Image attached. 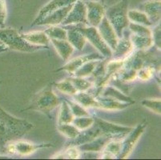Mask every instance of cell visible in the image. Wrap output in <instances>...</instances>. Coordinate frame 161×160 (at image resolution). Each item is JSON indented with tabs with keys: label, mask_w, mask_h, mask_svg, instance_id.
Here are the masks:
<instances>
[{
	"label": "cell",
	"mask_w": 161,
	"mask_h": 160,
	"mask_svg": "<svg viewBox=\"0 0 161 160\" xmlns=\"http://www.w3.org/2000/svg\"><path fill=\"white\" fill-rule=\"evenodd\" d=\"M160 23H157L155 26L154 29L152 30V38L153 40V43H154V47H156L158 50L160 51L161 48V36H160Z\"/></svg>",
	"instance_id": "b9f144b4"
},
{
	"label": "cell",
	"mask_w": 161,
	"mask_h": 160,
	"mask_svg": "<svg viewBox=\"0 0 161 160\" xmlns=\"http://www.w3.org/2000/svg\"><path fill=\"white\" fill-rule=\"evenodd\" d=\"M57 129L63 135L68 139H73L80 134V130L76 128L72 123H63L57 124Z\"/></svg>",
	"instance_id": "d6a6232c"
},
{
	"label": "cell",
	"mask_w": 161,
	"mask_h": 160,
	"mask_svg": "<svg viewBox=\"0 0 161 160\" xmlns=\"http://www.w3.org/2000/svg\"><path fill=\"white\" fill-rule=\"evenodd\" d=\"M0 83H1V81H0Z\"/></svg>",
	"instance_id": "7dc6e473"
},
{
	"label": "cell",
	"mask_w": 161,
	"mask_h": 160,
	"mask_svg": "<svg viewBox=\"0 0 161 160\" xmlns=\"http://www.w3.org/2000/svg\"><path fill=\"white\" fill-rule=\"evenodd\" d=\"M7 18V4L5 0H0V26L3 27Z\"/></svg>",
	"instance_id": "7bdbcfd3"
},
{
	"label": "cell",
	"mask_w": 161,
	"mask_h": 160,
	"mask_svg": "<svg viewBox=\"0 0 161 160\" xmlns=\"http://www.w3.org/2000/svg\"><path fill=\"white\" fill-rule=\"evenodd\" d=\"M54 86L61 93L71 95V96H73V95H75L78 92L76 91L75 88V86H73L72 83L71 82L69 78H67V79H64L62 81L54 83Z\"/></svg>",
	"instance_id": "836d02e7"
},
{
	"label": "cell",
	"mask_w": 161,
	"mask_h": 160,
	"mask_svg": "<svg viewBox=\"0 0 161 160\" xmlns=\"http://www.w3.org/2000/svg\"><path fill=\"white\" fill-rule=\"evenodd\" d=\"M128 27L132 32L133 35L140 36H152V30L149 28V26L130 22Z\"/></svg>",
	"instance_id": "ab89813d"
},
{
	"label": "cell",
	"mask_w": 161,
	"mask_h": 160,
	"mask_svg": "<svg viewBox=\"0 0 161 160\" xmlns=\"http://www.w3.org/2000/svg\"><path fill=\"white\" fill-rule=\"evenodd\" d=\"M66 102L68 103L71 111L75 117H83V116H91L90 113L87 111L85 108L80 105L75 101L69 100V99H65Z\"/></svg>",
	"instance_id": "f35d334b"
},
{
	"label": "cell",
	"mask_w": 161,
	"mask_h": 160,
	"mask_svg": "<svg viewBox=\"0 0 161 160\" xmlns=\"http://www.w3.org/2000/svg\"><path fill=\"white\" fill-rule=\"evenodd\" d=\"M129 39L135 50L147 51L154 47L152 36H140L132 34Z\"/></svg>",
	"instance_id": "484cf974"
},
{
	"label": "cell",
	"mask_w": 161,
	"mask_h": 160,
	"mask_svg": "<svg viewBox=\"0 0 161 160\" xmlns=\"http://www.w3.org/2000/svg\"><path fill=\"white\" fill-rule=\"evenodd\" d=\"M128 0H120L105 11V17L115 30L119 39L124 36V30L128 26Z\"/></svg>",
	"instance_id": "277c9868"
},
{
	"label": "cell",
	"mask_w": 161,
	"mask_h": 160,
	"mask_svg": "<svg viewBox=\"0 0 161 160\" xmlns=\"http://www.w3.org/2000/svg\"><path fill=\"white\" fill-rule=\"evenodd\" d=\"M112 139L105 135H101L88 143L78 146V149L81 153H92V152H101L107 143Z\"/></svg>",
	"instance_id": "2e32d148"
},
{
	"label": "cell",
	"mask_w": 161,
	"mask_h": 160,
	"mask_svg": "<svg viewBox=\"0 0 161 160\" xmlns=\"http://www.w3.org/2000/svg\"><path fill=\"white\" fill-rule=\"evenodd\" d=\"M121 150V140L112 139L102 150L100 158H117Z\"/></svg>",
	"instance_id": "d4e9b609"
},
{
	"label": "cell",
	"mask_w": 161,
	"mask_h": 160,
	"mask_svg": "<svg viewBox=\"0 0 161 160\" xmlns=\"http://www.w3.org/2000/svg\"><path fill=\"white\" fill-rule=\"evenodd\" d=\"M50 42L56 50L58 55L64 61H67L74 52L75 49L67 40L60 39H50Z\"/></svg>",
	"instance_id": "7402d4cb"
},
{
	"label": "cell",
	"mask_w": 161,
	"mask_h": 160,
	"mask_svg": "<svg viewBox=\"0 0 161 160\" xmlns=\"http://www.w3.org/2000/svg\"><path fill=\"white\" fill-rule=\"evenodd\" d=\"M128 18L129 22L131 23L144 25L147 26H153L147 14L143 11H138V10H128Z\"/></svg>",
	"instance_id": "83f0119b"
},
{
	"label": "cell",
	"mask_w": 161,
	"mask_h": 160,
	"mask_svg": "<svg viewBox=\"0 0 161 160\" xmlns=\"http://www.w3.org/2000/svg\"><path fill=\"white\" fill-rule=\"evenodd\" d=\"M1 44H3V43L2 42H0V45H1Z\"/></svg>",
	"instance_id": "bcb514c9"
},
{
	"label": "cell",
	"mask_w": 161,
	"mask_h": 160,
	"mask_svg": "<svg viewBox=\"0 0 161 160\" xmlns=\"http://www.w3.org/2000/svg\"><path fill=\"white\" fill-rule=\"evenodd\" d=\"M101 135H103L102 131L99 129V127H98L97 124L95 123L92 127H89L87 130H81L80 132V134L76 136L75 139H70L69 141H67L66 143L65 146L68 147V146H80V145L84 144V143H87L90 141L93 140V139H96L98 136Z\"/></svg>",
	"instance_id": "8fae6325"
},
{
	"label": "cell",
	"mask_w": 161,
	"mask_h": 160,
	"mask_svg": "<svg viewBox=\"0 0 161 160\" xmlns=\"http://www.w3.org/2000/svg\"><path fill=\"white\" fill-rule=\"evenodd\" d=\"M0 42L7 47L8 49L13 51H21V52H36L43 49H48L47 47L35 46L28 43L25 39H23L21 34L16 29L7 27V28L0 29Z\"/></svg>",
	"instance_id": "3957f363"
},
{
	"label": "cell",
	"mask_w": 161,
	"mask_h": 160,
	"mask_svg": "<svg viewBox=\"0 0 161 160\" xmlns=\"http://www.w3.org/2000/svg\"><path fill=\"white\" fill-rule=\"evenodd\" d=\"M142 105L144 108L151 110L154 113L158 114H161V101L160 99H144L141 102Z\"/></svg>",
	"instance_id": "60d3db41"
},
{
	"label": "cell",
	"mask_w": 161,
	"mask_h": 160,
	"mask_svg": "<svg viewBox=\"0 0 161 160\" xmlns=\"http://www.w3.org/2000/svg\"><path fill=\"white\" fill-rule=\"evenodd\" d=\"M85 3L87 7V19L88 26L97 27L100 22L105 17L104 6L102 3L97 1H87Z\"/></svg>",
	"instance_id": "30bf717a"
},
{
	"label": "cell",
	"mask_w": 161,
	"mask_h": 160,
	"mask_svg": "<svg viewBox=\"0 0 161 160\" xmlns=\"http://www.w3.org/2000/svg\"><path fill=\"white\" fill-rule=\"evenodd\" d=\"M44 32L50 39L67 40V30L64 26H59L58 25L50 26L44 30Z\"/></svg>",
	"instance_id": "f546056e"
},
{
	"label": "cell",
	"mask_w": 161,
	"mask_h": 160,
	"mask_svg": "<svg viewBox=\"0 0 161 160\" xmlns=\"http://www.w3.org/2000/svg\"><path fill=\"white\" fill-rule=\"evenodd\" d=\"M124 59H114V58H108L106 63V73L105 75L108 79L118 73V71L124 67Z\"/></svg>",
	"instance_id": "4dcf8cb0"
},
{
	"label": "cell",
	"mask_w": 161,
	"mask_h": 160,
	"mask_svg": "<svg viewBox=\"0 0 161 160\" xmlns=\"http://www.w3.org/2000/svg\"><path fill=\"white\" fill-rule=\"evenodd\" d=\"M64 27L67 30V40L70 42L75 50L82 51L87 42L85 36L73 25L64 26Z\"/></svg>",
	"instance_id": "9a60e30c"
},
{
	"label": "cell",
	"mask_w": 161,
	"mask_h": 160,
	"mask_svg": "<svg viewBox=\"0 0 161 160\" xmlns=\"http://www.w3.org/2000/svg\"><path fill=\"white\" fill-rule=\"evenodd\" d=\"M79 130H84L88 129L95 123V118L92 116L75 117L71 123Z\"/></svg>",
	"instance_id": "8d00e7d4"
},
{
	"label": "cell",
	"mask_w": 161,
	"mask_h": 160,
	"mask_svg": "<svg viewBox=\"0 0 161 160\" xmlns=\"http://www.w3.org/2000/svg\"><path fill=\"white\" fill-rule=\"evenodd\" d=\"M146 128H147V123L145 122L140 123L135 128H132V130L121 140V150L117 156V158L124 159L128 158V156L134 151L135 147L138 143L142 135L145 131Z\"/></svg>",
	"instance_id": "8992f818"
},
{
	"label": "cell",
	"mask_w": 161,
	"mask_h": 160,
	"mask_svg": "<svg viewBox=\"0 0 161 160\" xmlns=\"http://www.w3.org/2000/svg\"><path fill=\"white\" fill-rule=\"evenodd\" d=\"M34 127L30 122L21 119L8 114L0 108V151L3 153L4 149L9 143L21 139Z\"/></svg>",
	"instance_id": "6da1fadb"
},
{
	"label": "cell",
	"mask_w": 161,
	"mask_h": 160,
	"mask_svg": "<svg viewBox=\"0 0 161 160\" xmlns=\"http://www.w3.org/2000/svg\"><path fill=\"white\" fill-rule=\"evenodd\" d=\"M74 101L83 106V108H99V103L96 97L89 93V91L77 92L73 95Z\"/></svg>",
	"instance_id": "cb8c5ba5"
},
{
	"label": "cell",
	"mask_w": 161,
	"mask_h": 160,
	"mask_svg": "<svg viewBox=\"0 0 161 160\" xmlns=\"http://www.w3.org/2000/svg\"><path fill=\"white\" fill-rule=\"evenodd\" d=\"M59 105L60 106H59V110H58L57 124L72 123L75 116L68 103L64 100V102H60Z\"/></svg>",
	"instance_id": "4316f807"
},
{
	"label": "cell",
	"mask_w": 161,
	"mask_h": 160,
	"mask_svg": "<svg viewBox=\"0 0 161 160\" xmlns=\"http://www.w3.org/2000/svg\"><path fill=\"white\" fill-rule=\"evenodd\" d=\"M134 50L135 49L133 47L129 38H126L123 36L122 38L119 39L115 48L112 51V55L111 58H114V59H124Z\"/></svg>",
	"instance_id": "ac0fdd59"
},
{
	"label": "cell",
	"mask_w": 161,
	"mask_h": 160,
	"mask_svg": "<svg viewBox=\"0 0 161 160\" xmlns=\"http://www.w3.org/2000/svg\"><path fill=\"white\" fill-rule=\"evenodd\" d=\"M95 123L99 127L102 134L108 135L112 139H118V140H122L133 128V127L115 124L99 118H95Z\"/></svg>",
	"instance_id": "ba28073f"
},
{
	"label": "cell",
	"mask_w": 161,
	"mask_h": 160,
	"mask_svg": "<svg viewBox=\"0 0 161 160\" xmlns=\"http://www.w3.org/2000/svg\"><path fill=\"white\" fill-rule=\"evenodd\" d=\"M59 104L60 100L54 92L52 85L49 84L34 96L29 107L25 110L39 111L52 119L51 113L59 106Z\"/></svg>",
	"instance_id": "7a4b0ae2"
},
{
	"label": "cell",
	"mask_w": 161,
	"mask_h": 160,
	"mask_svg": "<svg viewBox=\"0 0 161 160\" xmlns=\"http://www.w3.org/2000/svg\"><path fill=\"white\" fill-rule=\"evenodd\" d=\"M7 50H8V48H7V47H6L4 44H1V45H0V54L4 52V51H7Z\"/></svg>",
	"instance_id": "ee69618b"
},
{
	"label": "cell",
	"mask_w": 161,
	"mask_h": 160,
	"mask_svg": "<svg viewBox=\"0 0 161 160\" xmlns=\"http://www.w3.org/2000/svg\"><path fill=\"white\" fill-rule=\"evenodd\" d=\"M99 103V109L107 110V111H121V110L126 109L129 106L132 105L129 102H124L114 99L110 97L99 96L96 97Z\"/></svg>",
	"instance_id": "ffe728a7"
},
{
	"label": "cell",
	"mask_w": 161,
	"mask_h": 160,
	"mask_svg": "<svg viewBox=\"0 0 161 160\" xmlns=\"http://www.w3.org/2000/svg\"><path fill=\"white\" fill-rule=\"evenodd\" d=\"M101 60H93V61L87 62L86 63L83 64L82 67L73 73V76L75 77H80V78H87L92 75L93 71H94L95 68L99 63V62Z\"/></svg>",
	"instance_id": "f1b7e54d"
},
{
	"label": "cell",
	"mask_w": 161,
	"mask_h": 160,
	"mask_svg": "<svg viewBox=\"0 0 161 160\" xmlns=\"http://www.w3.org/2000/svg\"><path fill=\"white\" fill-rule=\"evenodd\" d=\"M115 75L119 80L124 83H128L129 82L134 81L137 79V70L132 68H129V67H123Z\"/></svg>",
	"instance_id": "d590c367"
},
{
	"label": "cell",
	"mask_w": 161,
	"mask_h": 160,
	"mask_svg": "<svg viewBox=\"0 0 161 160\" xmlns=\"http://www.w3.org/2000/svg\"><path fill=\"white\" fill-rule=\"evenodd\" d=\"M77 24H87V7L83 0H77L73 3L71 11L62 23L63 26Z\"/></svg>",
	"instance_id": "9c48e42d"
},
{
	"label": "cell",
	"mask_w": 161,
	"mask_h": 160,
	"mask_svg": "<svg viewBox=\"0 0 161 160\" xmlns=\"http://www.w3.org/2000/svg\"><path fill=\"white\" fill-rule=\"evenodd\" d=\"M69 79L78 92L89 91L93 86V82L89 81L87 79H86V78L73 76V77H70Z\"/></svg>",
	"instance_id": "1f68e13d"
},
{
	"label": "cell",
	"mask_w": 161,
	"mask_h": 160,
	"mask_svg": "<svg viewBox=\"0 0 161 160\" xmlns=\"http://www.w3.org/2000/svg\"><path fill=\"white\" fill-rule=\"evenodd\" d=\"M77 0H52V1H50L48 3H47L44 7L40 9L37 17L33 21L31 26H38L39 23L43 19H45L47 16L49 15L51 13H52L55 11H57L58 9H61L64 7L71 5V4L74 3Z\"/></svg>",
	"instance_id": "4fadbf2b"
},
{
	"label": "cell",
	"mask_w": 161,
	"mask_h": 160,
	"mask_svg": "<svg viewBox=\"0 0 161 160\" xmlns=\"http://www.w3.org/2000/svg\"><path fill=\"white\" fill-rule=\"evenodd\" d=\"M21 36L28 43L35 45V46H43L47 47L49 46L50 39L46 35L44 30L23 33L21 34Z\"/></svg>",
	"instance_id": "44dd1931"
},
{
	"label": "cell",
	"mask_w": 161,
	"mask_h": 160,
	"mask_svg": "<svg viewBox=\"0 0 161 160\" xmlns=\"http://www.w3.org/2000/svg\"><path fill=\"white\" fill-rule=\"evenodd\" d=\"M5 158H8V157L5 155H0V159H5Z\"/></svg>",
	"instance_id": "f6af8a7d"
},
{
	"label": "cell",
	"mask_w": 161,
	"mask_h": 160,
	"mask_svg": "<svg viewBox=\"0 0 161 160\" xmlns=\"http://www.w3.org/2000/svg\"><path fill=\"white\" fill-rule=\"evenodd\" d=\"M72 6L73 3L53 11L49 15L47 16L45 19H43L38 26H55V25L62 24V23L67 17V14L71 11Z\"/></svg>",
	"instance_id": "e0dca14e"
},
{
	"label": "cell",
	"mask_w": 161,
	"mask_h": 160,
	"mask_svg": "<svg viewBox=\"0 0 161 160\" xmlns=\"http://www.w3.org/2000/svg\"><path fill=\"white\" fill-rule=\"evenodd\" d=\"M54 146L52 143H33L27 141L17 140L9 143L4 149L3 154L19 155L20 156H28L43 148Z\"/></svg>",
	"instance_id": "52a82bcc"
},
{
	"label": "cell",
	"mask_w": 161,
	"mask_h": 160,
	"mask_svg": "<svg viewBox=\"0 0 161 160\" xmlns=\"http://www.w3.org/2000/svg\"><path fill=\"white\" fill-rule=\"evenodd\" d=\"M103 59H105V58L99 53H91V54H87V55H82V56H79L77 58H73L72 60L67 62L65 65H64L62 67L56 70L55 71L58 72V71L64 70V71H67V72L71 73V74H73L77 69L82 67L87 62Z\"/></svg>",
	"instance_id": "7c38bea8"
},
{
	"label": "cell",
	"mask_w": 161,
	"mask_h": 160,
	"mask_svg": "<svg viewBox=\"0 0 161 160\" xmlns=\"http://www.w3.org/2000/svg\"><path fill=\"white\" fill-rule=\"evenodd\" d=\"M73 26L81 33H83V35L87 39V42H90L97 50L98 52L103 55L105 58H112V50L103 41L96 27L85 24H77Z\"/></svg>",
	"instance_id": "5b68a950"
},
{
	"label": "cell",
	"mask_w": 161,
	"mask_h": 160,
	"mask_svg": "<svg viewBox=\"0 0 161 160\" xmlns=\"http://www.w3.org/2000/svg\"><path fill=\"white\" fill-rule=\"evenodd\" d=\"M143 12L149 18L153 26L160 22L161 1L160 0H149L143 3Z\"/></svg>",
	"instance_id": "d6986e66"
},
{
	"label": "cell",
	"mask_w": 161,
	"mask_h": 160,
	"mask_svg": "<svg viewBox=\"0 0 161 160\" xmlns=\"http://www.w3.org/2000/svg\"><path fill=\"white\" fill-rule=\"evenodd\" d=\"M81 152L77 146H68L65 151L59 152L55 155H53L52 158H67V159H77L81 157Z\"/></svg>",
	"instance_id": "e575fe53"
},
{
	"label": "cell",
	"mask_w": 161,
	"mask_h": 160,
	"mask_svg": "<svg viewBox=\"0 0 161 160\" xmlns=\"http://www.w3.org/2000/svg\"><path fill=\"white\" fill-rule=\"evenodd\" d=\"M96 28L103 41L113 51L119 41V38L112 26L108 22V19L106 17L103 18Z\"/></svg>",
	"instance_id": "5bb4252c"
},
{
	"label": "cell",
	"mask_w": 161,
	"mask_h": 160,
	"mask_svg": "<svg viewBox=\"0 0 161 160\" xmlns=\"http://www.w3.org/2000/svg\"><path fill=\"white\" fill-rule=\"evenodd\" d=\"M101 96H105V97H110L114 99H116L118 101L124 102H129V103L134 104L135 101L129 96L126 95V94L123 93L122 91L115 88V86H112V85L108 84V86H105L103 89V91H101L100 95Z\"/></svg>",
	"instance_id": "603a6c76"
},
{
	"label": "cell",
	"mask_w": 161,
	"mask_h": 160,
	"mask_svg": "<svg viewBox=\"0 0 161 160\" xmlns=\"http://www.w3.org/2000/svg\"><path fill=\"white\" fill-rule=\"evenodd\" d=\"M159 70L153 66L146 65L137 71V78L143 82L149 81L155 77V74Z\"/></svg>",
	"instance_id": "74e56055"
}]
</instances>
